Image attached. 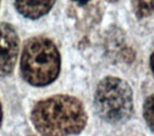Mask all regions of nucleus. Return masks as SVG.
Returning a JSON list of instances; mask_svg holds the SVG:
<instances>
[{
	"label": "nucleus",
	"instance_id": "f257e3e1",
	"mask_svg": "<svg viewBox=\"0 0 154 136\" xmlns=\"http://www.w3.org/2000/svg\"><path fill=\"white\" fill-rule=\"evenodd\" d=\"M31 119L42 136H71L82 131L87 113L77 98L56 95L37 102Z\"/></svg>",
	"mask_w": 154,
	"mask_h": 136
},
{
	"label": "nucleus",
	"instance_id": "f03ea898",
	"mask_svg": "<svg viewBox=\"0 0 154 136\" xmlns=\"http://www.w3.org/2000/svg\"><path fill=\"white\" fill-rule=\"evenodd\" d=\"M60 70V56L53 42L35 37L26 43L21 56V74L28 82L41 87L56 79Z\"/></svg>",
	"mask_w": 154,
	"mask_h": 136
},
{
	"label": "nucleus",
	"instance_id": "7ed1b4c3",
	"mask_svg": "<svg viewBox=\"0 0 154 136\" xmlns=\"http://www.w3.org/2000/svg\"><path fill=\"white\" fill-rule=\"evenodd\" d=\"M95 107L105 120L112 123L125 121L133 112V96L130 85L117 77H107L98 85Z\"/></svg>",
	"mask_w": 154,
	"mask_h": 136
},
{
	"label": "nucleus",
	"instance_id": "20e7f679",
	"mask_svg": "<svg viewBox=\"0 0 154 136\" xmlns=\"http://www.w3.org/2000/svg\"><path fill=\"white\" fill-rule=\"evenodd\" d=\"M19 38L12 26L0 23V76L9 75L16 64Z\"/></svg>",
	"mask_w": 154,
	"mask_h": 136
},
{
	"label": "nucleus",
	"instance_id": "39448f33",
	"mask_svg": "<svg viewBox=\"0 0 154 136\" xmlns=\"http://www.w3.org/2000/svg\"><path fill=\"white\" fill-rule=\"evenodd\" d=\"M55 0H15L16 9L24 17L36 19L47 14Z\"/></svg>",
	"mask_w": 154,
	"mask_h": 136
},
{
	"label": "nucleus",
	"instance_id": "423d86ee",
	"mask_svg": "<svg viewBox=\"0 0 154 136\" xmlns=\"http://www.w3.org/2000/svg\"><path fill=\"white\" fill-rule=\"evenodd\" d=\"M133 9L139 18H145L153 13V0H132Z\"/></svg>",
	"mask_w": 154,
	"mask_h": 136
},
{
	"label": "nucleus",
	"instance_id": "0eeeda50",
	"mask_svg": "<svg viewBox=\"0 0 154 136\" xmlns=\"http://www.w3.org/2000/svg\"><path fill=\"white\" fill-rule=\"evenodd\" d=\"M143 116L147 121L148 125L151 130H153V96H149L145 101L143 106Z\"/></svg>",
	"mask_w": 154,
	"mask_h": 136
},
{
	"label": "nucleus",
	"instance_id": "6e6552de",
	"mask_svg": "<svg viewBox=\"0 0 154 136\" xmlns=\"http://www.w3.org/2000/svg\"><path fill=\"white\" fill-rule=\"evenodd\" d=\"M75 2H77L78 5H86V3H88L90 0H74Z\"/></svg>",
	"mask_w": 154,
	"mask_h": 136
},
{
	"label": "nucleus",
	"instance_id": "1a4fd4ad",
	"mask_svg": "<svg viewBox=\"0 0 154 136\" xmlns=\"http://www.w3.org/2000/svg\"><path fill=\"white\" fill-rule=\"evenodd\" d=\"M1 120H2V110H1V106H0V125H1Z\"/></svg>",
	"mask_w": 154,
	"mask_h": 136
},
{
	"label": "nucleus",
	"instance_id": "9d476101",
	"mask_svg": "<svg viewBox=\"0 0 154 136\" xmlns=\"http://www.w3.org/2000/svg\"><path fill=\"white\" fill-rule=\"evenodd\" d=\"M108 1H110V2H115V1H117V0H108Z\"/></svg>",
	"mask_w": 154,
	"mask_h": 136
}]
</instances>
